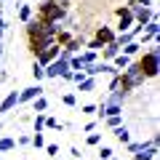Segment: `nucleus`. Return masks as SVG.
I'll list each match as a JSON object with an SVG mask.
<instances>
[{"label":"nucleus","instance_id":"nucleus-17","mask_svg":"<svg viewBox=\"0 0 160 160\" xmlns=\"http://www.w3.org/2000/svg\"><path fill=\"white\" fill-rule=\"evenodd\" d=\"M32 102H35V112H46V109H48V102L43 96H35Z\"/></svg>","mask_w":160,"mask_h":160},{"label":"nucleus","instance_id":"nucleus-16","mask_svg":"<svg viewBox=\"0 0 160 160\" xmlns=\"http://www.w3.org/2000/svg\"><path fill=\"white\" fill-rule=\"evenodd\" d=\"M139 48H142V46L131 40V43H126V46H123V53H126V56H133V53H139Z\"/></svg>","mask_w":160,"mask_h":160},{"label":"nucleus","instance_id":"nucleus-15","mask_svg":"<svg viewBox=\"0 0 160 160\" xmlns=\"http://www.w3.org/2000/svg\"><path fill=\"white\" fill-rule=\"evenodd\" d=\"M80 64H83V67H88V64H93V62H96V53H93V51H86V53H80Z\"/></svg>","mask_w":160,"mask_h":160},{"label":"nucleus","instance_id":"nucleus-23","mask_svg":"<svg viewBox=\"0 0 160 160\" xmlns=\"http://www.w3.org/2000/svg\"><path fill=\"white\" fill-rule=\"evenodd\" d=\"M120 120H123L120 115H107V126H109V128H115V126H120Z\"/></svg>","mask_w":160,"mask_h":160},{"label":"nucleus","instance_id":"nucleus-28","mask_svg":"<svg viewBox=\"0 0 160 160\" xmlns=\"http://www.w3.org/2000/svg\"><path fill=\"white\" fill-rule=\"evenodd\" d=\"M46 152L48 155H59V147H56V144H46Z\"/></svg>","mask_w":160,"mask_h":160},{"label":"nucleus","instance_id":"nucleus-35","mask_svg":"<svg viewBox=\"0 0 160 160\" xmlns=\"http://www.w3.org/2000/svg\"><path fill=\"white\" fill-rule=\"evenodd\" d=\"M0 131H3V126H0Z\"/></svg>","mask_w":160,"mask_h":160},{"label":"nucleus","instance_id":"nucleus-19","mask_svg":"<svg viewBox=\"0 0 160 160\" xmlns=\"http://www.w3.org/2000/svg\"><path fill=\"white\" fill-rule=\"evenodd\" d=\"M32 75H35V80H38V83H40V80L46 78V67H43V64H38V62H35V67H32Z\"/></svg>","mask_w":160,"mask_h":160},{"label":"nucleus","instance_id":"nucleus-7","mask_svg":"<svg viewBox=\"0 0 160 160\" xmlns=\"http://www.w3.org/2000/svg\"><path fill=\"white\" fill-rule=\"evenodd\" d=\"M16 104H19V93H16V91H11L6 99H3V104H0V112H3V115H6V112H11V109L16 107Z\"/></svg>","mask_w":160,"mask_h":160},{"label":"nucleus","instance_id":"nucleus-36","mask_svg":"<svg viewBox=\"0 0 160 160\" xmlns=\"http://www.w3.org/2000/svg\"><path fill=\"white\" fill-rule=\"evenodd\" d=\"M78 160H80V158H78Z\"/></svg>","mask_w":160,"mask_h":160},{"label":"nucleus","instance_id":"nucleus-5","mask_svg":"<svg viewBox=\"0 0 160 160\" xmlns=\"http://www.w3.org/2000/svg\"><path fill=\"white\" fill-rule=\"evenodd\" d=\"M152 16H155V11H152V8H144V6L133 8V19H136V24H142V27H144V24H147Z\"/></svg>","mask_w":160,"mask_h":160},{"label":"nucleus","instance_id":"nucleus-6","mask_svg":"<svg viewBox=\"0 0 160 160\" xmlns=\"http://www.w3.org/2000/svg\"><path fill=\"white\" fill-rule=\"evenodd\" d=\"M35 96H43V88H40V83H38V86H29V88H24V91L19 93V104H22V102H32Z\"/></svg>","mask_w":160,"mask_h":160},{"label":"nucleus","instance_id":"nucleus-27","mask_svg":"<svg viewBox=\"0 0 160 160\" xmlns=\"http://www.w3.org/2000/svg\"><path fill=\"white\" fill-rule=\"evenodd\" d=\"M62 102L67 104V107H75V96H72V93H64V96H62Z\"/></svg>","mask_w":160,"mask_h":160},{"label":"nucleus","instance_id":"nucleus-32","mask_svg":"<svg viewBox=\"0 0 160 160\" xmlns=\"http://www.w3.org/2000/svg\"><path fill=\"white\" fill-rule=\"evenodd\" d=\"M3 3H6V0H0V6H3Z\"/></svg>","mask_w":160,"mask_h":160},{"label":"nucleus","instance_id":"nucleus-4","mask_svg":"<svg viewBox=\"0 0 160 160\" xmlns=\"http://www.w3.org/2000/svg\"><path fill=\"white\" fill-rule=\"evenodd\" d=\"M53 59H59V43H51V46H46L38 53V64H43V67H46L48 62H53Z\"/></svg>","mask_w":160,"mask_h":160},{"label":"nucleus","instance_id":"nucleus-25","mask_svg":"<svg viewBox=\"0 0 160 160\" xmlns=\"http://www.w3.org/2000/svg\"><path fill=\"white\" fill-rule=\"evenodd\" d=\"M46 126H48V128H56V131H59V128H62V123H59L56 118H46Z\"/></svg>","mask_w":160,"mask_h":160},{"label":"nucleus","instance_id":"nucleus-2","mask_svg":"<svg viewBox=\"0 0 160 160\" xmlns=\"http://www.w3.org/2000/svg\"><path fill=\"white\" fill-rule=\"evenodd\" d=\"M139 69H142V75L147 80H152V78H158V72H160V48L158 46H152L147 53H144L142 59H139Z\"/></svg>","mask_w":160,"mask_h":160},{"label":"nucleus","instance_id":"nucleus-14","mask_svg":"<svg viewBox=\"0 0 160 160\" xmlns=\"http://www.w3.org/2000/svg\"><path fill=\"white\" fill-rule=\"evenodd\" d=\"M128 64H131V59H128L126 53H118V56H115V64H112V67H115V69L120 72V69H126Z\"/></svg>","mask_w":160,"mask_h":160},{"label":"nucleus","instance_id":"nucleus-9","mask_svg":"<svg viewBox=\"0 0 160 160\" xmlns=\"http://www.w3.org/2000/svg\"><path fill=\"white\" fill-rule=\"evenodd\" d=\"M93 88H96V80H93V78H83L78 83V91L80 93H88V91H93Z\"/></svg>","mask_w":160,"mask_h":160},{"label":"nucleus","instance_id":"nucleus-20","mask_svg":"<svg viewBox=\"0 0 160 160\" xmlns=\"http://www.w3.org/2000/svg\"><path fill=\"white\" fill-rule=\"evenodd\" d=\"M19 19H22V22H29V19H32V8L22 6V8H19Z\"/></svg>","mask_w":160,"mask_h":160},{"label":"nucleus","instance_id":"nucleus-13","mask_svg":"<svg viewBox=\"0 0 160 160\" xmlns=\"http://www.w3.org/2000/svg\"><path fill=\"white\" fill-rule=\"evenodd\" d=\"M83 46H86V40H83V38H69V40H67V51H69V53H72V51H80Z\"/></svg>","mask_w":160,"mask_h":160},{"label":"nucleus","instance_id":"nucleus-12","mask_svg":"<svg viewBox=\"0 0 160 160\" xmlns=\"http://www.w3.org/2000/svg\"><path fill=\"white\" fill-rule=\"evenodd\" d=\"M115 136H118V142H120V144H128V142H131V133H128V128H126V126H123V128L115 126Z\"/></svg>","mask_w":160,"mask_h":160},{"label":"nucleus","instance_id":"nucleus-33","mask_svg":"<svg viewBox=\"0 0 160 160\" xmlns=\"http://www.w3.org/2000/svg\"><path fill=\"white\" fill-rule=\"evenodd\" d=\"M59 3H67V0H59Z\"/></svg>","mask_w":160,"mask_h":160},{"label":"nucleus","instance_id":"nucleus-3","mask_svg":"<svg viewBox=\"0 0 160 160\" xmlns=\"http://www.w3.org/2000/svg\"><path fill=\"white\" fill-rule=\"evenodd\" d=\"M67 69H69V62H64V59H53V62L46 64V78H62Z\"/></svg>","mask_w":160,"mask_h":160},{"label":"nucleus","instance_id":"nucleus-26","mask_svg":"<svg viewBox=\"0 0 160 160\" xmlns=\"http://www.w3.org/2000/svg\"><path fill=\"white\" fill-rule=\"evenodd\" d=\"M99 158H102V160L112 158V149H109V147H102V149H99Z\"/></svg>","mask_w":160,"mask_h":160},{"label":"nucleus","instance_id":"nucleus-10","mask_svg":"<svg viewBox=\"0 0 160 160\" xmlns=\"http://www.w3.org/2000/svg\"><path fill=\"white\" fill-rule=\"evenodd\" d=\"M123 102H126V96H123L120 91H112V93L107 96V102H104V104H112V107H123Z\"/></svg>","mask_w":160,"mask_h":160},{"label":"nucleus","instance_id":"nucleus-1","mask_svg":"<svg viewBox=\"0 0 160 160\" xmlns=\"http://www.w3.org/2000/svg\"><path fill=\"white\" fill-rule=\"evenodd\" d=\"M64 8L67 3H59V0H46L38 6V19L40 22H48V24H59L64 19Z\"/></svg>","mask_w":160,"mask_h":160},{"label":"nucleus","instance_id":"nucleus-30","mask_svg":"<svg viewBox=\"0 0 160 160\" xmlns=\"http://www.w3.org/2000/svg\"><path fill=\"white\" fill-rule=\"evenodd\" d=\"M3 29H6V27H0V38H3Z\"/></svg>","mask_w":160,"mask_h":160},{"label":"nucleus","instance_id":"nucleus-34","mask_svg":"<svg viewBox=\"0 0 160 160\" xmlns=\"http://www.w3.org/2000/svg\"><path fill=\"white\" fill-rule=\"evenodd\" d=\"M107 160H115V158H107Z\"/></svg>","mask_w":160,"mask_h":160},{"label":"nucleus","instance_id":"nucleus-31","mask_svg":"<svg viewBox=\"0 0 160 160\" xmlns=\"http://www.w3.org/2000/svg\"><path fill=\"white\" fill-rule=\"evenodd\" d=\"M0 56H3V46H0Z\"/></svg>","mask_w":160,"mask_h":160},{"label":"nucleus","instance_id":"nucleus-21","mask_svg":"<svg viewBox=\"0 0 160 160\" xmlns=\"http://www.w3.org/2000/svg\"><path fill=\"white\" fill-rule=\"evenodd\" d=\"M46 128V115L38 112V118H35V131H43Z\"/></svg>","mask_w":160,"mask_h":160},{"label":"nucleus","instance_id":"nucleus-29","mask_svg":"<svg viewBox=\"0 0 160 160\" xmlns=\"http://www.w3.org/2000/svg\"><path fill=\"white\" fill-rule=\"evenodd\" d=\"M83 112H86V115H93V112H96V104H86V107H83Z\"/></svg>","mask_w":160,"mask_h":160},{"label":"nucleus","instance_id":"nucleus-18","mask_svg":"<svg viewBox=\"0 0 160 160\" xmlns=\"http://www.w3.org/2000/svg\"><path fill=\"white\" fill-rule=\"evenodd\" d=\"M29 144H32V147H46V139H43V133H40V131H35V136L32 139H29Z\"/></svg>","mask_w":160,"mask_h":160},{"label":"nucleus","instance_id":"nucleus-24","mask_svg":"<svg viewBox=\"0 0 160 160\" xmlns=\"http://www.w3.org/2000/svg\"><path fill=\"white\" fill-rule=\"evenodd\" d=\"M88 144H93V147H96L99 142H102V133H88V139H86Z\"/></svg>","mask_w":160,"mask_h":160},{"label":"nucleus","instance_id":"nucleus-22","mask_svg":"<svg viewBox=\"0 0 160 160\" xmlns=\"http://www.w3.org/2000/svg\"><path fill=\"white\" fill-rule=\"evenodd\" d=\"M13 149V139H0V152H8Z\"/></svg>","mask_w":160,"mask_h":160},{"label":"nucleus","instance_id":"nucleus-11","mask_svg":"<svg viewBox=\"0 0 160 160\" xmlns=\"http://www.w3.org/2000/svg\"><path fill=\"white\" fill-rule=\"evenodd\" d=\"M102 48H104V56H107V59H115V56L120 53V46L115 43V40H109L107 46H102Z\"/></svg>","mask_w":160,"mask_h":160},{"label":"nucleus","instance_id":"nucleus-8","mask_svg":"<svg viewBox=\"0 0 160 160\" xmlns=\"http://www.w3.org/2000/svg\"><path fill=\"white\" fill-rule=\"evenodd\" d=\"M109 40H115L112 29H109V27H99V29H96V43H102V46H107Z\"/></svg>","mask_w":160,"mask_h":160}]
</instances>
